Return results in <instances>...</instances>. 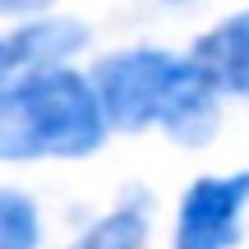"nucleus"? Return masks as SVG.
<instances>
[{
  "label": "nucleus",
  "mask_w": 249,
  "mask_h": 249,
  "mask_svg": "<svg viewBox=\"0 0 249 249\" xmlns=\"http://www.w3.org/2000/svg\"><path fill=\"white\" fill-rule=\"evenodd\" d=\"M51 0H0V14H28V9H46Z\"/></svg>",
  "instance_id": "6e6552de"
},
{
  "label": "nucleus",
  "mask_w": 249,
  "mask_h": 249,
  "mask_svg": "<svg viewBox=\"0 0 249 249\" xmlns=\"http://www.w3.org/2000/svg\"><path fill=\"white\" fill-rule=\"evenodd\" d=\"M189 60L198 65V74L217 92H240V97H249V14H235L217 33L198 37Z\"/></svg>",
  "instance_id": "20e7f679"
},
{
  "label": "nucleus",
  "mask_w": 249,
  "mask_h": 249,
  "mask_svg": "<svg viewBox=\"0 0 249 249\" xmlns=\"http://www.w3.org/2000/svg\"><path fill=\"white\" fill-rule=\"evenodd\" d=\"M37 231V208L14 189H0V249H33Z\"/></svg>",
  "instance_id": "0eeeda50"
},
{
  "label": "nucleus",
  "mask_w": 249,
  "mask_h": 249,
  "mask_svg": "<svg viewBox=\"0 0 249 249\" xmlns=\"http://www.w3.org/2000/svg\"><path fill=\"white\" fill-rule=\"evenodd\" d=\"M9 74V46H5V37H0V79Z\"/></svg>",
  "instance_id": "1a4fd4ad"
},
{
  "label": "nucleus",
  "mask_w": 249,
  "mask_h": 249,
  "mask_svg": "<svg viewBox=\"0 0 249 249\" xmlns=\"http://www.w3.org/2000/svg\"><path fill=\"white\" fill-rule=\"evenodd\" d=\"M83 42H88V28H79V23H28L14 37H5L9 70L14 65H28V74L33 70H60V60L83 51Z\"/></svg>",
  "instance_id": "39448f33"
},
{
  "label": "nucleus",
  "mask_w": 249,
  "mask_h": 249,
  "mask_svg": "<svg viewBox=\"0 0 249 249\" xmlns=\"http://www.w3.org/2000/svg\"><path fill=\"white\" fill-rule=\"evenodd\" d=\"M245 203H249V171L198 180L180 203L176 249H231L240 235Z\"/></svg>",
  "instance_id": "7ed1b4c3"
},
{
  "label": "nucleus",
  "mask_w": 249,
  "mask_h": 249,
  "mask_svg": "<svg viewBox=\"0 0 249 249\" xmlns=\"http://www.w3.org/2000/svg\"><path fill=\"white\" fill-rule=\"evenodd\" d=\"M107 139L92 83L74 70H33L0 88V157H88Z\"/></svg>",
  "instance_id": "f03ea898"
},
{
  "label": "nucleus",
  "mask_w": 249,
  "mask_h": 249,
  "mask_svg": "<svg viewBox=\"0 0 249 249\" xmlns=\"http://www.w3.org/2000/svg\"><path fill=\"white\" fill-rule=\"evenodd\" d=\"M143 235H148V203H124L107 222H97V231L88 235L83 249H139Z\"/></svg>",
  "instance_id": "423d86ee"
},
{
  "label": "nucleus",
  "mask_w": 249,
  "mask_h": 249,
  "mask_svg": "<svg viewBox=\"0 0 249 249\" xmlns=\"http://www.w3.org/2000/svg\"><path fill=\"white\" fill-rule=\"evenodd\" d=\"M92 97L102 120L120 129L166 124L176 139L203 143L217 124V88L198 74L194 60L166 51H120L92 74Z\"/></svg>",
  "instance_id": "f257e3e1"
}]
</instances>
